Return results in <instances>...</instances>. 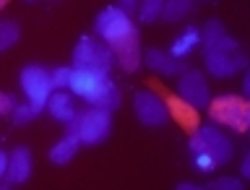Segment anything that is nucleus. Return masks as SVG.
<instances>
[{"instance_id": "obj_1", "label": "nucleus", "mask_w": 250, "mask_h": 190, "mask_svg": "<svg viewBox=\"0 0 250 190\" xmlns=\"http://www.w3.org/2000/svg\"><path fill=\"white\" fill-rule=\"evenodd\" d=\"M190 162L198 172H214L216 167H224L232 159V144L214 125H203L190 133Z\"/></svg>"}, {"instance_id": "obj_2", "label": "nucleus", "mask_w": 250, "mask_h": 190, "mask_svg": "<svg viewBox=\"0 0 250 190\" xmlns=\"http://www.w3.org/2000/svg\"><path fill=\"white\" fill-rule=\"evenodd\" d=\"M68 89L81 97L83 102H89L91 107H104V109H112L120 105V91L117 86L112 84L109 73H97V70H81V68H73L70 65V81H68Z\"/></svg>"}, {"instance_id": "obj_3", "label": "nucleus", "mask_w": 250, "mask_h": 190, "mask_svg": "<svg viewBox=\"0 0 250 190\" xmlns=\"http://www.w3.org/2000/svg\"><path fill=\"white\" fill-rule=\"evenodd\" d=\"M65 125H68V133H76L81 144L94 146V144H102L109 136V130H112V115L104 107H89L83 112H78Z\"/></svg>"}, {"instance_id": "obj_4", "label": "nucleus", "mask_w": 250, "mask_h": 190, "mask_svg": "<svg viewBox=\"0 0 250 190\" xmlns=\"http://www.w3.org/2000/svg\"><path fill=\"white\" fill-rule=\"evenodd\" d=\"M208 115L211 120L219 125H227V128L245 133L250 128V105L245 97H237V94H222L216 99H208Z\"/></svg>"}, {"instance_id": "obj_5", "label": "nucleus", "mask_w": 250, "mask_h": 190, "mask_svg": "<svg viewBox=\"0 0 250 190\" xmlns=\"http://www.w3.org/2000/svg\"><path fill=\"white\" fill-rule=\"evenodd\" d=\"M112 50L109 44L97 42L94 37H81L73 50V68L81 70H97V73H109V65H112Z\"/></svg>"}, {"instance_id": "obj_6", "label": "nucleus", "mask_w": 250, "mask_h": 190, "mask_svg": "<svg viewBox=\"0 0 250 190\" xmlns=\"http://www.w3.org/2000/svg\"><path fill=\"white\" fill-rule=\"evenodd\" d=\"M19 84L23 94H26L29 105H34L39 112L47 107V99L50 94L55 91L52 89V78H50V70H44L42 65H26L19 76Z\"/></svg>"}, {"instance_id": "obj_7", "label": "nucleus", "mask_w": 250, "mask_h": 190, "mask_svg": "<svg viewBox=\"0 0 250 190\" xmlns=\"http://www.w3.org/2000/svg\"><path fill=\"white\" fill-rule=\"evenodd\" d=\"M94 29H97V34L104 39L107 44H115L117 39H123V37H128L130 31H136L130 16L125 11H120L117 5H109L104 11H99L97 21H94Z\"/></svg>"}, {"instance_id": "obj_8", "label": "nucleus", "mask_w": 250, "mask_h": 190, "mask_svg": "<svg viewBox=\"0 0 250 190\" xmlns=\"http://www.w3.org/2000/svg\"><path fill=\"white\" fill-rule=\"evenodd\" d=\"M133 107H136V115L138 120L146 125V128H162L164 123H167V105H164V99L159 97L156 91H136V97H133Z\"/></svg>"}, {"instance_id": "obj_9", "label": "nucleus", "mask_w": 250, "mask_h": 190, "mask_svg": "<svg viewBox=\"0 0 250 190\" xmlns=\"http://www.w3.org/2000/svg\"><path fill=\"white\" fill-rule=\"evenodd\" d=\"M245 65H248V58L240 50L227 52V50H219V47L206 50V68L214 78H229L240 73V70H245Z\"/></svg>"}, {"instance_id": "obj_10", "label": "nucleus", "mask_w": 250, "mask_h": 190, "mask_svg": "<svg viewBox=\"0 0 250 190\" xmlns=\"http://www.w3.org/2000/svg\"><path fill=\"white\" fill-rule=\"evenodd\" d=\"M177 97L185 99L188 105H193L195 109L208 105V84L203 78L201 70H183L177 81Z\"/></svg>"}, {"instance_id": "obj_11", "label": "nucleus", "mask_w": 250, "mask_h": 190, "mask_svg": "<svg viewBox=\"0 0 250 190\" xmlns=\"http://www.w3.org/2000/svg\"><path fill=\"white\" fill-rule=\"evenodd\" d=\"M109 50H112V55L123 65L125 73H136V70L141 68V39H138V31H130L128 37L117 39L115 44H109Z\"/></svg>"}, {"instance_id": "obj_12", "label": "nucleus", "mask_w": 250, "mask_h": 190, "mask_svg": "<svg viewBox=\"0 0 250 190\" xmlns=\"http://www.w3.org/2000/svg\"><path fill=\"white\" fill-rule=\"evenodd\" d=\"M164 105H167V115L185 133H193L195 128H198V109H195L193 105H188L185 99H180L177 94H167V97H164Z\"/></svg>"}, {"instance_id": "obj_13", "label": "nucleus", "mask_w": 250, "mask_h": 190, "mask_svg": "<svg viewBox=\"0 0 250 190\" xmlns=\"http://www.w3.org/2000/svg\"><path fill=\"white\" fill-rule=\"evenodd\" d=\"M31 177V151L26 146H19L16 151L8 156V169H5V185L11 183H26Z\"/></svg>"}, {"instance_id": "obj_14", "label": "nucleus", "mask_w": 250, "mask_h": 190, "mask_svg": "<svg viewBox=\"0 0 250 190\" xmlns=\"http://www.w3.org/2000/svg\"><path fill=\"white\" fill-rule=\"evenodd\" d=\"M47 112H50L58 123H70L73 117L78 115V109H76V102L73 97L65 91V89H55L50 94V99H47Z\"/></svg>"}, {"instance_id": "obj_15", "label": "nucleus", "mask_w": 250, "mask_h": 190, "mask_svg": "<svg viewBox=\"0 0 250 190\" xmlns=\"http://www.w3.org/2000/svg\"><path fill=\"white\" fill-rule=\"evenodd\" d=\"M146 68H151L162 76H177V73L185 70V63L172 58L167 50H156V47H151V50H146Z\"/></svg>"}, {"instance_id": "obj_16", "label": "nucleus", "mask_w": 250, "mask_h": 190, "mask_svg": "<svg viewBox=\"0 0 250 190\" xmlns=\"http://www.w3.org/2000/svg\"><path fill=\"white\" fill-rule=\"evenodd\" d=\"M78 146H81V141H78L76 133H65V138H60L50 148V162L52 164H68L78 154Z\"/></svg>"}, {"instance_id": "obj_17", "label": "nucleus", "mask_w": 250, "mask_h": 190, "mask_svg": "<svg viewBox=\"0 0 250 190\" xmlns=\"http://www.w3.org/2000/svg\"><path fill=\"white\" fill-rule=\"evenodd\" d=\"M195 44H201V31L195 26H188L183 34L169 44V55H172V58H177V60H183V58H188V55L195 50Z\"/></svg>"}, {"instance_id": "obj_18", "label": "nucleus", "mask_w": 250, "mask_h": 190, "mask_svg": "<svg viewBox=\"0 0 250 190\" xmlns=\"http://www.w3.org/2000/svg\"><path fill=\"white\" fill-rule=\"evenodd\" d=\"M193 8H195L193 0H164L159 16H162V19L167 21V23H175V21L188 19V16L193 13Z\"/></svg>"}, {"instance_id": "obj_19", "label": "nucleus", "mask_w": 250, "mask_h": 190, "mask_svg": "<svg viewBox=\"0 0 250 190\" xmlns=\"http://www.w3.org/2000/svg\"><path fill=\"white\" fill-rule=\"evenodd\" d=\"M21 37V29L16 21H0V52L11 50V47L19 42Z\"/></svg>"}, {"instance_id": "obj_20", "label": "nucleus", "mask_w": 250, "mask_h": 190, "mask_svg": "<svg viewBox=\"0 0 250 190\" xmlns=\"http://www.w3.org/2000/svg\"><path fill=\"white\" fill-rule=\"evenodd\" d=\"M162 5H164V0H141V3L136 5L138 8V19L144 23L156 21V19H159V13H162Z\"/></svg>"}, {"instance_id": "obj_21", "label": "nucleus", "mask_w": 250, "mask_h": 190, "mask_svg": "<svg viewBox=\"0 0 250 190\" xmlns=\"http://www.w3.org/2000/svg\"><path fill=\"white\" fill-rule=\"evenodd\" d=\"M224 34H227V31H224V26H222V21H219V19L206 21V31H203V42H206V50H208V47H214Z\"/></svg>"}, {"instance_id": "obj_22", "label": "nucleus", "mask_w": 250, "mask_h": 190, "mask_svg": "<svg viewBox=\"0 0 250 190\" xmlns=\"http://www.w3.org/2000/svg\"><path fill=\"white\" fill-rule=\"evenodd\" d=\"M39 115V109L34 105H16L11 109V117H13V123H29V120H34V117Z\"/></svg>"}, {"instance_id": "obj_23", "label": "nucleus", "mask_w": 250, "mask_h": 190, "mask_svg": "<svg viewBox=\"0 0 250 190\" xmlns=\"http://www.w3.org/2000/svg\"><path fill=\"white\" fill-rule=\"evenodd\" d=\"M206 190H242V180L237 177H219L214 183H208Z\"/></svg>"}, {"instance_id": "obj_24", "label": "nucleus", "mask_w": 250, "mask_h": 190, "mask_svg": "<svg viewBox=\"0 0 250 190\" xmlns=\"http://www.w3.org/2000/svg\"><path fill=\"white\" fill-rule=\"evenodd\" d=\"M50 78H52V89H68V81H70V68H55L52 73H50Z\"/></svg>"}, {"instance_id": "obj_25", "label": "nucleus", "mask_w": 250, "mask_h": 190, "mask_svg": "<svg viewBox=\"0 0 250 190\" xmlns=\"http://www.w3.org/2000/svg\"><path fill=\"white\" fill-rule=\"evenodd\" d=\"M16 107V99L11 94H3L0 91V115H11V109Z\"/></svg>"}, {"instance_id": "obj_26", "label": "nucleus", "mask_w": 250, "mask_h": 190, "mask_svg": "<svg viewBox=\"0 0 250 190\" xmlns=\"http://www.w3.org/2000/svg\"><path fill=\"white\" fill-rule=\"evenodd\" d=\"M115 3H117V8H120V11H125V13H133V11H136V5H138V0H115Z\"/></svg>"}, {"instance_id": "obj_27", "label": "nucleus", "mask_w": 250, "mask_h": 190, "mask_svg": "<svg viewBox=\"0 0 250 190\" xmlns=\"http://www.w3.org/2000/svg\"><path fill=\"white\" fill-rule=\"evenodd\" d=\"M5 169H8V154L0 151V177H5Z\"/></svg>"}, {"instance_id": "obj_28", "label": "nucleus", "mask_w": 250, "mask_h": 190, "mask_svg": "<svg viewBox=\"0 0 250 190\" xmlns=\"http://www.w3.org/2000/svg\"><path fill=\"white\" fill-rule=\"evenodd\" d=\"M240 175H242V177H250V156H245V159H242V169H240Z\"/></svg>"}, {"instance_id": "obj_29", "label": "nucleus", "mask_w": 250, "mask_h": 190, "mask_svg": "<svg viewBox=\"0 0 250 190\" xmlns=\"http://www.w3.org/2000/svg\"><path fill=\"white\" fill-rule=\"evenodd\" d=\"M8 5V0H0V11H3V8Z\"/></svg>"}, {"instance_id": "obj_30", "label": "nucleus", "mask_w": 250, "mask_h": 190, "mask_svg": "<svg viewBox=\"0 0 250 190\" xmlns=\"http://www.w3.org/2000/svg\"><path fill=\"white\" fill-rule=\"evenodd\" d=\"M26 3H34V0H26Z\"/></svg>"}]
</instances>
